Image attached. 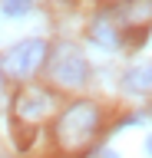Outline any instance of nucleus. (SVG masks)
I'll use <instances>...</instances> for the list:
<instances>
[{"instance_id":"1","label":"nucleus","mask_w":152,"mask_h":158,"mask_svg":"<svg viewBox=\"0 0 152 158\" xmlns=\"http://www.w3.org/2000/svg\"><path fill=\"white\" fill-rule=\"evenodd\" d=\"M96 125H99V109L93 102H76L56 122V142L63 152H80L96 135Z\"/></svg>"},{"instance_id":"2","label":"nucleus","mask_w":152,"mask_h":158,"mask_svg":"<svg viewBox=\"0 0 152 158\" xmlns=\"http://www.w3.org/2000/svg\"><path fill=\"white\" fill-rule=\"evenodd\" d=\"M43 56H46V43L43 40H27V43H20V46H13L10 53H7V73L17 79H27L37 73V66L43 63Z\"/></svg>"},{"instance_id":"3","label":"nucleus","mask_w":152,"mask_h":158,"mask_svg":"<svg viewBox=\"0 0 152 158\" xmlns=\"http://www.w3.org/2000/svg\"><path fill=\"white\" fill-rule=\"evenodd\" d=\"M13 106H17V118H23L27 125H33V122H40V118L50 112L53 99H50V92H43V89L27 86V89H20V96H17Z\"/></svg>"},{"instance_id":"4","label":"nucleus","mask_w":152,"mask_h":158,"mask_svg":"<svg viewBox=\"0 0 152 158\" xmlns=\"http://www.w3.org/2000/svg\"><path fill=\"white\" fill-rule=\"evenodd\" d=\"M86 76H89V66H86L83 56H66V59H60L53 66V79L60 86H83Z\"/></svg>"},{"instance_id":"5","label":"nucleus","mask_w":152,"mask_h":158,"mask_svg":"<svg viewBox=\"0 0 152 158\" xmlns=\"http://www.w3.org/2000/svg\"><path fill=\"white\" fill-rule=\"evenodd\" d=\"M119 17H122L126 27L145 30L152 23V0H122L119 3Z\"/></svg>"},{"instance_id":"6","label":"nucleus","mask_w":152,"mask_h":158,"mask_svg":"<svg viewBox=\"0 0 152 158\" xmlns=\"http://www.w3.org/2000/svg\"><path fill=\"white\" fill-rule=\"evenodd\" d=\"M126 92H136V96H145L152 92V63H142V66H132L126 73Z\"/></svg>"},{"instance_id":"7","label":"nucleus","mask_w":152,"mask_h":158,"mask_svg":"<svg viewBox=\"0 0 152 158\" xmlns=\"http://www.w3.org/2000/svg\"><path fill=\"white\" fill-rule=\"evenodd\" d=\"M33 0H0V7H3V13H10V17H20V13H27L30 10Z\"/></svg>"},{"instance_id":"8","label":"nucleus","mask_w":152,"mask_h":158,"mask_svg":"<svg viewBox=\"0 0 152 158\" xmlns=\"http://www.w3.org/2000/svg\"><path fill=\"white\" fill-rule=\"evenodd\" d=\"M96 40H106V43H112V30L106 27V23H99V27H96Z\"/></svg>"},{"instance_id":"9","label":"nucleus","mask_w":152,"mask_h":158,"mask_svg":"<svg viewBox=\"0 0 152 158\" xmlns=\"http://www.w3.org/2000/svg\"><path fill=\"white\" fill-rule=\"evenodd\" d=\"M0 86H3V63H0Z\"/></svg>"},{"instance_id":"10","label":"nucleus","mask_w":152,"mask_h":158,"mask_svg":"<svg viewBox=\"0 0 152 158\" xmlns=\"http://www.w3.org/2000/svg\"><path fill=\"white\" fill-rule=\"evenodd\" d=\"M149 155H152V135H149Z\"/></svg>"}]
</instances>
